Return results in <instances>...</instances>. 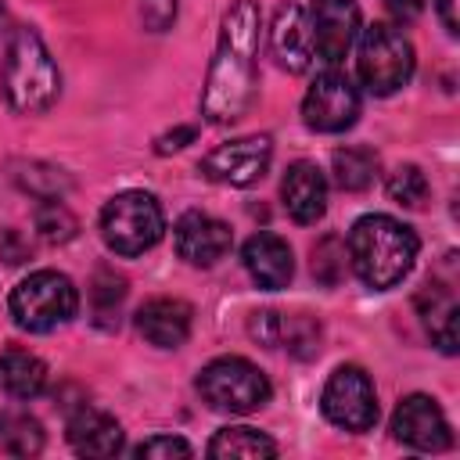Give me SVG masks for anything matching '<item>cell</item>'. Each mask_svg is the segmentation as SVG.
Instances as JSON below:
<instances>
[{
  "label": "cell",
  "instance_id": "cell-1",
  "mask_svg": "<svg viewBox=\"0 0 460 460\" xmlns=\"http://www.w3.org/2000/svg\"><path fill=\"white\" fill-rule=\"evenodd\" d=\"M259 4L234 0L219 22L216 58L201 90V115L212 126L237 122L255 101V58H259Z\"/></svg>",
  "mask_w": 460,
  "mask_h": 460
},
{
  "label": "cell",
  "instance_id": "cell-2",
  "mask_svg": "<svg viewBox=\"0 0 460 460\" xmlns=\"http://www.w3.org/2000/svg\"><path fill=\"white\" fill-rule=\"evenodd\" d=\"M349 266L352 273L374 288V291H388L395 288L417 262V234L399 223L395 216H385V212H370V216H359L349 230Z\"/></svg>",
  "mask_w": 460,
  "mask_h": 460
},
{
  "label": "cell",
  "instance_id": "cell-3",
  "mask_svg": "<svg viewBox=\"0 0 460 460\" xmlns=\"http://www.w3.org/2000/svg\"><path fill=\"white\" fill-rule=\"evenodd\" d=\"M0 86L18 115H43L54 108L61 93V72L36 29L18 25L11 32L0 65Z\"/></svg>",
  "mask_w": 460,
  "mask_h": 460
},
{
  "label": "cell",
  "instance_id": "cell-4",
  "mask_svg": "<svg viewBox=\"0 0 460 460\" xmlns=\"http://www.w3.org/2000/svg\"><path fill=\"white\" fill-rule=\"evenodd\" d=\"M11 316L29 334H50L79 313L75 284L58 270H36L11 291Z\"/></svg>",
  "mask_w": 460,
  "mask_h": 460
},
{
  "label": "cell",
  "instance_id": "cell-5",
  "mask_svg": "<svg viewBox=\"0 0 460 460\" xmlns=\"http://www.w3.org/2000/svg\"><path fill=\"white\" fill-rule=\"evenodd\" d=\"M165 234V212L147 190H122L101 208V237L115 255H144Z\"/></svg>",
  "mask_w": 460,
  "mask_h": 460
},
{
  "label": "cell",
  "instance_id": "cell-6",
  "mask_svg": "<svg viewBox=\"0 0 460 460\" xmlns=\"http://www.w3.org/2000/svg\"><path fill=\"white\" fill-rule=\"evenodd\" d=\"M413 43L402 36V29L388 25V22H374L367 29H359V54H356V68L363 86L374 97H388L395 90H402L413 75Z\"/></svg>",
  "mask_w": 460,
  "mask_h": 460
},
{
  "label": "cell",
  "instance_id": "cell-7",
  "mask_svg": "<svg viewBox=\"0 0 460 460\" xmlns=\"http://www.w3.org/2000/svg\"><path fill=\"white\" fill-rule=\"evenodd\" d=\"M266 374L244 356H219L198 374V395L219 413H255L270 402Z\"/></svg>",
  "mask_w": 460,
  "mask_h": 460
},
{
  "label": "cell",
  "instance_id": "cell-8",
  "mask_svg": "<svg viewBox=\"0 0 460 460\" xmlns=\"http://www.w3.org/2000/svg\"><path fill=\"white\" fill-rule=\"evenodd\" d=\"M320 410L334 428H345L352 435L370 431L377 424V392H374L370 374L352 363L338 367L323 385Z\"/></svg>",
  "mask_w": 460,
  "mask_h": 460
},
{
  "label": "cell",
  "instance_id": "cell-9",
  "mask_svg": "<svg viewBox=\"0 0 460 460\" xmlns=\"http://www.w3.org/2000/svg\"><path fill=\"white\" fill-rule=\"evenodd\" d=\"M359 115V90L341 68H327L313 79L302 101V122L313 133H345Z\"/></svg>",
  "mask_w": 460,
  "mask_h": 460
},
{
  "label": "cell",
  "instance_id": "cell-10",
  "mask_svg": "<svg viewBox=\"0 0 460 460\" xmlns=\"http://www.w3.org/2000/svg\"><path fill=\"white\" fill-rule=\"evenodd\" d=\"M273 162V140L266 133H252V137H237L226 140L219 147H212L201 158V176L212 183H226V187H252L266 176Z\"/></svg>",
  "mask_w": 460,
  "mask_h": 460
},
{
  "label": "cell",
  "instance_id": "cell-11",
  "mask_svg": "<svg viewBox=\"0 0 460 460\" xmlns=\"http://www.w3.org/2000/svg\"><path fill=\"white\" fill-rule=\"evenodd\" d=\"M392 435L402 446L420 449V453H442L453 446V431H449L442 406L424 392L399 399V406L392 413Z\"/></svg>",
  "mask_w": 460,
  "mask_h": 460
},
{
  "label": "cell",
  "instance_id": "cell-12",
  "mask_svg": "<svg viewBox=\"0 0 460 460\" xmlns=\"http://www.w3.org/2000/svg\"><path fill=\"white\" fill-rule=\"evenodd\" d=\"M305 14H309L313 54L327 65H338L359 36V7L352 0H313Z\"/></svg>",
  "mask_w": 460,
  "mask_h": 460
},
{
  "label": "cell",
  "instance_id": "cell-13",
  "mask_svg": "<svg viewBox=\"0 0 460 460\" xmlns=\"http://www.w3.org/2000/svg\"><path fill=\"white\" fill-rule=\"evenodd\" d=\"M248 334L266 345V349H288L298 359H309L320 352V320L309 313H280V309H262L252 313Z\"/></svg>",
  "mask_w": 460,
  "mask_h": 460
},
{
  "label": "cell",
  "instance_id": "cell-14",
  "mask_svg": "<svg viewBox=\"0 0 460 460\" xmlns=\"http://www.w3.org/2000/svg\"><path fill=\"white\" fill-rule=\"evenodd\" d=\"M234 244V234L223 219L208 212H183L172 226V248L190 266H216Z\"/></svg>",
  "mask_w": 460,
  "mask_h": 460
},
{
  "label": "cell",
  "instance_id": "cell-15",
  "mask_svg": "<svg viewBox=\"0 0 460 460\" xmlns=\"http://www.w3.org/2000/svg\"><path fill=\"white\" fill-rule=\"evenodd\" d=\"M270 54L273 61L298 75L313 65V36H309V14L302 4H280L277 14H273V25H270Z\"/></svg>",
  "mask_w": 460,
  "mask_h": 460
},
{
  "label": "cell",
  "instance_id": "cell-16",
  "mask_svg": "<svg viewBox=\"0 0 460 460\" xmlns=\"http://www.w3.org/2000/svg\"><path fill=\"white\" fill-rule=\"evenodd\" d=\"M190 323H194V309L183 298L162 295V298H147L137 309V331L155 349H180L190 334Z\"/></svg>",
  "mask_w": 460,
  "mask_h": 460
},
{
  "label": "cell",
  "instance_id": "cell-17",
  "mask_svg": "<svg viewBox=\"0 0 460 460\" xmlns=\"http://www.w3.org/2000/svg\"><path fill=\"white\" fill-rule=\"evenodd\" d=\"M280 198L288 216L309 226L327 212V176L320 172L316 162H291L280 180Z\"/></svg>",
  "mask_w": 460,
  "mask_h": 460
},
{
  "label": "cell",
  "instance_id": "cell-18",
  "mask_svg": "<svg viewBox=\"0 0 460 460\" xmlns=\"http://www.w3.org/2000/svg\"><path fill=\"white\" fill-rule=\"evenodd\" d=\"M241 262L248 270V277L255 280V288L262 291H280L288 288L291 273H295V259H291V248L284 237L277 234H252L241 248Z\"/></svg>",
  "mask_w": 460,
  "mask_h": 460
},
{
  "label": "cell",
  "instance_id": "cell-19",
  "mask_svg": "<svg viewBox=\"0 0 460 460\" xmlns=\"http://www.w3.org/2000/svg\"><path fill=\"white\" fill-rule=\"evenodd\" d=\"M65 435L79 456H115V453H122V442H126L122 424L97 406H79L68 417Z\"/></svg>",
  "mask_w": 460,
  "mask_h": 460
},
{
  "label": "cell",
  "instance_id": "cell-20",
  "mask_svg": "<svg viewBox=\"0 0 460 460\" xmlns=\"http://www.w3.org/2000/svg\"><path fill=\"white\" fill-rule=\"evenodd\" d=\"M413 305H417V316H420L428 338H431L446 356H453V352H456V320H460V305H456L453 288L442 284V280H428V284L417 291Z\"/></svg>",
  "mask_w": 460,
  "mask_h": 460
},
{
  "label": "cell",
  "instance_id": "cell-21",
  "mask_svg": "<svg viewBox=\"0 0 460 460\" xmlns=\"http://www.w3.org/2000/svg\"><path fill=\"white\" fill-rule=\"evenodd\" d=\"M0 388L11 399H36L47 388V363L25 349H0Z\"/></svg>",
  "mask_w": 460,
  "mask_h": 460
},
{
  "label": "cell",
  "instance_id": "cell-22",
  "mask_svg": "<svg viewBox=\"0 0 460 460\" xmlns=\"http://www.w3.org/2000/svg\"><path fill=\"white\" fill-rule=\"evenodd\" d=\"M377 169H381L377 151L374 147H363V144L341 147L331 158V172H334V183L341 190H367L377 180Z\"/></svg>",
  "mask_w": 460,
  "mask_h": 460
},
{
  "label": "cell",
  "instance_id": "cell-23",
  "mask_svg": "<svg viewBox=\"0 0 460 460\" xmlns=\"http://www.w3.org/2000/svg\"><path fill=\"white\" fill-rule=\"evenodd\" d=\"M208 456H244V460H259V456H277V442L248 424L237 428H219L208 442Z\"/></svg>",
  "mask_w": 460,
  "mask_h": 460
},
{
  "label": "cell",
  "instance_id": "cell-24",
  "mask_svg": "<svg viewBox=\"0 0 460 460\" xmlns=\"http://www.w3.org/2000/svg\"><path fill=\"white\" fill-rule=\"evenodd\" d=\"M0 449L7 456H36L43 449V424L25 410H0Z\"/></svg>",
  "mask_w": 460,
  "mask_h": 460
},
{
  "label": "cell",
  "instance_id": "cell-25",
  "mask_svg": "<svg viewBox=\"0 0 460 460\" xmlns=\"http://www.w3.org/2000/svg\"><path fill=\"white\" fill-rule=\"evenodd\" d=\"M32 223L47 244H65L79 234V219L68 212V205H61V198H43L32 212Z\"/></svg>",
  "mask_w": 460,
  "mask_h": 460
},
{
  "label": "cell",
  "instance_id": "cell-26",
  "mask_svg": "<svg viewBox=\"0 0 460 460\" xmlns=\"http://www.w3.org/2000/svg\"><path fill=\"white\" fill-rule=\"evenodd\" d=\"M309 266H313V277L320 284H327V288L341 284V277L349 270V248H345V241L341 237H320L313 244V262Z\"/></svg>",
  "mask_w": 460,
  "mask_h": 460
},
{
  "label": "cell",
  "instance_id": "cell-27",
  "mask_svg": "<svg viewBox=\"0 0 460 460\" xmlns=\"http://www.w3.org/2000/svg\"><path fill=\"white\" fill-rule=\"evenodd\" d=\"M90 298H93V313L104 327H115L119 323V305L126 298V280L111 270H97L93 277V288H90Z\"/></svg>",
  "mask_w": 460,
  "mask_h": 460
},
{
  "label": "cell",
  "instance_id": "cell-28",
  "mask_svg": "<svg viewBox=\"0 0 460 460\" xmlns=\"http://www.w3.org/2000/svg\"><path fill=\"white\" fill-rule=\"evenodd\" d=\"M388 198L402 208H420L428 201V176L417 165H399L388 172Z\"/></svg>",
  "mask_w": 460,
  "mask_h": 460
},
{
  "label": "cell",
  "instance_id": "cell-29",
  "mask_svg": "<svg viewBox=\"0 0 460 460\" xmlns=\"http://www.w3.org/2000/svg\"><path fill=\"white\" fill-rule=\"evenodd\" d=\"M14 180H18L29 194H36L40 201H43V198H61V194L68 190V176H65L61 169H54V165H43V162L22 165V169L14 172Z\"/></svg>",
  "mask_w": 460,
  "mask_h": 460
},
{
  "label": "cell",
  "instance_id": "cell-30",
  "mask_svg": "<svg viewBox=\"0 0 460 460\" xmlns=\"http://www.w3.org/2000/svg\"><path fill=\"white\" fill-rule=\"evenodd\" d=\"M140 460H172V456H190V442L187 438H176V435H155V438H144L137 449H133Z\"/></svg>",
  "mask_w": 460,
  "mask_h": 460
},
{
  "label": "cell",
  "instance_id": "cell-31",
  "mask_svg": "<svg viewBox=\"0 0 460 460\" xmlns=\"http://www.w3.org/2000/svg\"><path fill=\"white\" fill-rule=\"evenodd\" d=\"M140 18L151 32H165L176 18V0H140Z\"/></svg>",
  "mask_w": 460,
  "mask_h": 460
},
{
  "label": "cell",
  "instance_id": "cell-32",
  "mask_svg": "<svg viewBox=\"0 0 460 460\" xmlns=\"http://www.w3.org/2000/svg\"><path fill=\"white\" fill-rule=\"evenodd\" d=\"M194 137H198V129H194V126H176V129H169V133H162V137L155 140V151H158V155L180 151V147H187Z\"/></svg>",
  "mask_w": 460,
  "mask_h": 460
},
{
  "label": "cell",
  "instance_id": "cell-33",
  "mask_svg": "<svg viewBox=\"0 0 460 460\" xmlns=\"http://www.w3.org/2000/svg\"><path fill=\"white\" fill-rule=\"evenodd\" d=\"M0 255H4V262H11V266H18V262L29 259V244L22 241L18 230H4V234H0Z\"/></svg>",
  "mask_w": 460,
  "mask_h": 460
},
{
  "label": "cell",
  "instance_id": "cell-34",
  "mask_svg": "<svg viewBox=\"0 0 460 460\" xmlns=\"http://www.w3.org/2000/svg\"><path fill=\"white\" fill-rule=\"evenodd\" d=\"M385 11H388L399 25H410V22H417V18H420L424 0H385Z\"/></svg>",
  "mask_w": 460,
  "mask_h": 460
},
{
  "label": "cell",
  "instance_id": "cell-35",
  "mask_svg": "<svg viewBox=\"0 0 460 460\" xmlns=\"http://www.w3.org/2000/svg\"><path fill=\"white\" fill-rule=\"evenodd\" d=\"M435 11H438V18H442L446 32L456 36V29H460V22H456V0H435Z\"/></svg>",
  "mask_w": 460,
  "mask_h": 460
},
{
  "label": "cell",
  "instance_id": "cell-36",
  "mask_svg": "<svg viewBox=\"0 0 460 460\" xmlns=\"http://www.w3.org/2000/svg\"><path fill=\"white\" fill-rule=\"evenodd\" d=\"M0 29H4V0H0Z\"/></svg>",
  "mask_w": 460,
  "mask_h": 460
}]
</instances>
